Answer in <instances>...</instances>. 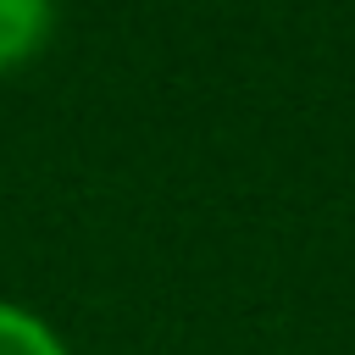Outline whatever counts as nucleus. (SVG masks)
Returning <instances> with one entry per match:
<instances>
[{
	"label": "nucleus",
	"mask_w": 355,
	"mask_h": 355,
	"mask_svg": "<svg viewBox=\"0 0 355 355\" xmlns=\"http://www.w3.org/2000/svg\"><path fill=\"white\" fill-rule=\"evenodd\" d=\"M55 28V0H0V72L28 67Z\"/></svg>",
	"instance_id": "obj_1"
},
{
	"label": "nucleus",
	"mask_w": 355,
	"mask_h": 355,
	"mask_svg": "<svg viewBox=\"0 0 355 355\" xmlns=\"http://www.w3.org/2000/svg\"><path fill=\"white\" fill-rule=\"evenodd\" d=\"M0 355H72V349L39 311L0 300Z\"/></svg>",
	"instance_id": "obj_2"
}]
</instances>
